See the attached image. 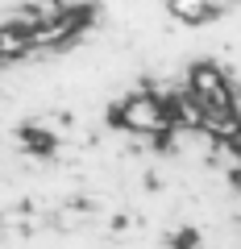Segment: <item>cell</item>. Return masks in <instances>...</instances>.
Instances as JSON below:
<instances>
[{
    "instance_id": "cell-1",
    "label": "cell",
    "mask_w": 241,
    "mask_h": 249,
    "mask_svg": "<svg viewBox=\"0 0 241 249\" xmlns=\"http://www.w3.org/2000/svg\"><path fill=\"white\" fill-rule=\"evenodd\" d=\"M167 9H170V17L183 21V25H204V21L212 17L204 0H167Z\"/></svg>"
},
{
    "instance_id": "cell-2",
    "label": "cell",
    "mask_w": 241,
    "mask_h": 249,
    "mask_svg": "<svg viewBox=\"0 0 241 249\" xmlns=\"http://www.w3.org/2000/svg\"><path fill=\"white\" fill-rule=\"evenodd\" d=\"M204 4H208V13L216 17V13H224V9H237L241 0H204Z\"/></svg>"
}]
</instances>
